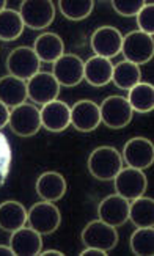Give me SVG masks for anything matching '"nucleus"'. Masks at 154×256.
Masks as SVG:
<instances>
[{"label": "nucleus", "instance_id": "39448f33", "mask_svg": "<svg viewBox=\"0 0 154 256\" xmlns=\"http://www.w3.org/2000/svg\"><path fill=\"white\" fill-rule=\"evenodd\" d=\"M19 14L24 26L33 30H41L54 22L55 6L50 0H26L20 4Z\"/></svg>", "mask_w": 154, "mask_h": 256}, {"label": "nucleus", "instance_id": "f257e3e1", "mask_svg": "<svg viewBox=\"0 0 154 256\" xmlns=\"http://www.w3.org/2000/svg\"><path fill=\"white\" fill-rule=\"evenodd\" d=\"M121 168V154L112 146H99L88 156V172L99 181H112Z\"/></svg>", "mask_w": 154, "mask_h": 256}, {"label": "nucleus", "instance_id": "6e6552de", "mask_svg": "<svg viewBox=\"0 0 154 256\" xmlns=\"http://www.w3.org/2000/svg\"><path fill=\"white\" fill-rule=\"evenodd\" d=\"M82 242L85 244V247H93L108 252L116 247L118 232L115 226L104 224L102 220H93L84 228Z\"/></svg>", "mask_w": 154, "mask_h": 256}, {"label": "nucleus", "instance_id": "cd10ccee", "mask_svg": "<svg viewBox=\"0 0 154 256\" xmlns=\"http://www.w3.org/2000/svg\"><path fill=\"white\" fill-rule=\"evenodd\" d=\"M60 11L70 20H82L90 16L94 8L93 0H60Z\"/></svg>", "mask_w": 154, "mask_h": 256}, {"label": "nucleus", "instance_id": "0eeeda50", "mask_svg": "<svg viewBox=\"0 0 154 256\" xmlns=\"http://www.w3.org/2000/svg\"><path fill=\"white\" fill-rule=\"evenodd\" d=\"M10 126L19 137H32L41 129V114L33 104H20L10 112Z\"/></svg>", "mask_w": 154, "mask_h": 256}, {"label": "nucleus", "instance_id": "412c9836", "mask_svg": "<svg viewBox=\"0 0 154 256\" xmlns=\"http://www.w3.org/2000/svg\"><path fill=\"white\" fill-rule=\"evenodd\" d=\"M33 50L38 55L40 62L55 63L64 54V44L57 33L46 32L35 40Z\"/></svg>", "mask_w": 154, "mask_h": 256}, {"label": "nucleus", "instance_id": "6ab92c4d", "mask_svg": "<svg viewBox=\"0 0 154 256\" xmlns=\"http://www.w3.org/2000/svg\"><path fill=\"white\" fill-rule=\"evenodd\" d=\"M36 194L44 202H58L66 194V180L57 172H46L36 180Z\"/></svg>", "mask_w": 154, "mask_h": 256}, {"label": "nucleus", "instance_id": "ddd939ff", "mask_svg": "<svg viewBox=\"0 0 154 256\" xmlns=\"http://www.w3.org/2000/svg\"><path fill=\"white\" fill-rule=\"evenodd\" d=\"M28 98L36 104H49L60 93V84L50 72H38L27 82Z\"/></svg>", "mask_w": 154, "mask_h": 256}, {"label": "nucleus", "instance_id": "5701e85b", "mask_svg": "<svg viewBox=\"0 0 154 256\" xmlns=\"http://www.w3.org/2000/svg\"><path fill=\"white\" fill-rule=\"evenodd\" d=\"M129 220L137 228H150L154 225V200L138 196L129 204Z\"/></svg>", "mask_w": 154, "mask_h": 256}, {"label": "nucleus", "instance_id": "423d86ee", "mask_svg": "<svg viewBox=\"0 0 154 256\" xmlns=\"http://www.w3.org/2000/svg\"><path fill=\"white\" fill-rule=\"evenodd\" d=\"M101 121L110 129H123L126 128L130 120H132V112L128 99L123 96H108L106 98L101 107Z\"/></svg>", "mask_w": 154, "mask_h": 256}, {"label": "nucleus", "instance_id": "a211bd4d", "mask_svg": "<svg viewBox=\"0 0 154 256\" xmlns=\"http://www.w3.org/2000/svg\"><path fill=\"white\" fill-rule=\"evenodd\" d=\"M28 98L27 84L14 76L0 77V102L6 107H18L26 102Z\"/></svg>", "mask_w": 154, "mask_h": 256}, {"label": "nucleus", "instance_id": "c85d7f7f", "mask_svg": "<svg viewBox=\"0 0 154 256\" xmlns=\"http://www.w3.org/2000/svg\"><path fill=\"white\" fill-rule=\"evenodd\" d=\"M10 166H11V146L6 137L0 132V187L6 181Z\"/></svg>", "mask_w": 154, "mask_h": 256}, {"label": "nucleus", "instance_id": "9b49d317", "mask_svg": "<svg viewBox=\"0 0 154 256\" xmlns=\"http://www.w3.org/2000/svg\"><path fill=\"white\" fill-rule=\"evenodd\" d=\"M92 49L102 58H114L121 52V44H123V35L115 27H99L93 32L92 40Z\"/></svg>", "mask_w": 154, "mask_h": 256}, {"label": "nucleus", "instance_id": "f8f14e48", "mask_svg": "<svg viewBox=\"0 0 154 256\" xmlns=\"http://www.w3.org/2000/svg\"><path fill=\"white\" fill-rule=\"evenodd\" d=\"M52 76L57 79L60 86H76L84 79V62L74 54H63L54 63Z\"/></svg>", "mask_w": 154, "mask_h": 256}, {"label": "nucleus", "instance_id": "72a5a7b5", "mask_svg": "<svg viewBox=\"0 0 154 256\" xmlns=\"http://www.w3.org/2000/svg\"><path fill=\"white\" fill-rule=\"evenodd\" d=\"M0 256H14V252L8 246H0Z\"/></svg>", "mask_w": 154, "mask_h": 256}, {"label": "nucleus", "instance_id": "2eb2a0df", "mask_svg": "<svg viewBox=\"0 0 154 256\" xmlns=\"http://www.w3.org/2000/svg\"><path fill=\"white\" fill-rule=\"evenodd\" d=\"M71 124L79 132H92L101 124L99 106L88 99L76 102L71 107Z\"/></svg>", "mask_w": 154, "mask_h": 256}, {"label": "nucleus", "instance_id": "c9c22d12", "mask_svg": "<svg viewBox=\"0 0 154 256\" xmlns=\"http://www.w3.org/2000/svg\"><path fill=\"white\" fill-rule=\"evenodd\" d=\"M4 10H6V2L5 0H0V13H2Z\"/></svg>", "mask_w": 154, "mask_h": 256}, {"label": "nucleus", "instance_id": "4be33fe9", "mask_svg": "<svg viewBox=\"0 0 154 256\" xmlns=\"http://www.w3.org/2000/svg\"><path fill=\"white\" fill-rule=\"evenodd\" d=\"M27 222V210L24 204L19 202L8 200L0 204V230L6 232H13L22 226H26Z\"/></svg>", "mask_w": 154, "mask_h": 256}, {"label": "nucleus", "instance_id": "2f4dec72", "mask_svg": "<svg viewBox=\"0 0 154 256\" xmlns=\"http://www.w3.org/2000/svg\"><path fill=\"white\" fill-rule=\"evenodd\" d=\"M10 121V110L5 104L0 102V129H4Z\"/></svg>", "mask_w": 154, "mask_h": 256}, {"label": "nucleus", "instance_id": "bb28decb", "mask_svg": "<svg viewBox=\"0 0 154 256\" xmlns=\"http://www.w3.org/2000/svg\"><path fill=\"white\" fill-rule=\"evenodd\" d=\"M130 250L138 256H152L154 254V230L137 228L130 236Z\"/></svg>", "mask_w": 154, "mask_h": 256}, {"label": "nucleus", "instance_id": "1a4fd4ad", "mask_svg": "<svg viewBox=\"0 0 154 256\" xmlns=\"http://www.w3.org/2000/svg\"><path fill=\"white\" fill-rule=\"evenodd\" d=\"M114 182H115L116 195L126 198L128 202L142 196L146 192V186H148L146 176L143 174V172L137 168H130V166L121 168L118 174L114 178Z\"/></svg>", "mask_w": 154, "mask_h": 256}, {"label": "nucleus", "instance_id": "f03ea898", "mask_svg": "<svg viewBox=\"0 0 154 256\" xmlns=\"http://www.w3.org/2000/svg\"><path fill=\"white\" fill-rule=\"evenodd\" d=\"M27 222L30 224V228L40 232L41 236H48L58 230L62 214L60 209L50 202H40L30 208L27 212Z\"/></svg>", "mask_w": 154, "mask_h": 256}, {"label": "nucleus", "instance_id": "7ed1b4c3", "mask_svg": "<svg viewBox=\"0 0 154 256\" xmlns=\"http://www.w3.org/2000/svg\"><path fill=\"white\" fill-rule=\"evenodd\" d=\"M121 52H123L126 62H130L137 66L145 64L154 55V40L146 33L134 30L123 38Z\"/></svg>", "mask_w": 154, "mask_h": 256}, {"label": "nucleus", "instance_id": "a878e982", "mask_svg": "<svg viewBox=\"0 0 154 256\" xmlns=\"http://www.w3.org/2000/svg\"><path fill=\"white\" fill-rule=\"evenodd\" d=\"M24 22L18 11L4 10L0 13V41H14L22 35Z\"/></svg>", "mask_w": 154, "mask_h": 256}, {"label": "nucleus", "instance_id": "f704fd0d", "mask_svg": "<svg viewBox=\"0 0 154 256\" xmlns=\"http://www.w3.org/2000/svg\"><path fill=\"white\" fill-rule=\"evenodd\" d=\"M40 256H63V253L58 250H46V252H40Z\"/></svg>", "mask_w": 154, "mask_h": 256}, {"label": "nucleus", "instance_id": "f3484780", "mask_svg": "<svg viewBox=\"0 0 154 256\" xmlns=\"http://www.w3.org/2000/svg\"><path fill=\"white\" fill-rule=\"evenodd\" d=\"M10 247L14 256H36L42 248L41 234L33 228H19L11 232Z\"/></svg>", "mask_w": 154, "mask_h": 256}, {"label": "nucleus", "instance_id": "b1692460", "mask_svg": "<svg viewBox=\"0 0 154 256\" xmlns=\"http://www.w3.org/2000/svg\"><path fill=\"white\" fill-rule=\"evenodd\" d=\"M128 102L138 114H148L154 108V86L151 84H137L129 90Z\"/></svg>", "mask_w": 154, "mask_h": 256}, {"label": "nucleus", "instance_id": "7c9ffc66", "mask_svg": "<svg viewBox=\"0 0 154 256\" xmlns=\"http://www.w3.org/2000/svg\"><path fill=\"white\" fill-rule=\"evenodd\" d=\"M112 5L118 14L124 18H130V16L138 14V11L143 8L145 2H143V0H114Z\"/></svg>", "mask_w": 154, "mask_h": 256}, {"label": "nucleus", "instance_id": "9d476101", "mask_svg": "<svg viewBox=\"0 0 154 256\" xmlns=\"http://www.w3.org/2000/svg\"><path fill=\"white\" fill-rule=\"evenodd\" d=\"M123 159L128 166L137 170L150 168L154 162V146L145 137H134L126 142L123 148Z\"/></svg>", "mask_w": 154, "mask_h": 256}, {"label": "nucleus", "instance_id": "4468645a", "mask_svg": "<svg viewBox=\"0 0 154 256\" xmlns=\"http://www.w3.org/2000/svg\"><path fill=\"white\" fill-rule=\"evenodd\" d=\"M99 220L112 226H121L129 220V202L120 195L106 196L98 206Z\"/></svg>", "mask_w": 154, "mask_h": 256}, {"label": "nucleus", "instance_id": "dca6fc26", "mask_svg": "<svg viewBox=\"0 0 154 256\" xmlns=\"http://www.w3.org/2000/svg\"><path fill=\"white\" fill-rule=\"evenodd\" d=\"M41 114V126L50 132H62L71 124V108L63 101H52L44 104L40 110Z\"/></svg>", "mask_w": 154, "mask_h": 256}, {"label": "nucleus", "instance_id": "20e7f679", "mask_svg": "<svg viewBox=\"0 0 154 256\" xmlns=\"http://www.w3.org/2000/svg\"><path fill=\"white\" fill-rule=\"evenodd\" d=\"M6 68L10 71V76H14L20 80H28L40 72L41 62L35 50L27 46H20L10 52L6 58Z\"/></svg>", "mask_w": 154, "mask_h": 256}, {"label": "nucleus", "instance_id": "aec40b11", "mask_svg": "<svg viewBox=\"0 0 154 256\" xmlns=\"http://www.w3.org/2000/svg\"><path fill=\"white\" fill-rule=\"evenodd\" d=\"M114 64L108 58L94 57L84 63V79L93 86H104L112 80Z\"/></svg>", "mask_w": 154, "mask_h": 256}, {"label": "nucleus", "instance_id": "393cba45", "mask_svg": "<svg viewBox=\"0 0 154 256\" xmlns=\"http://www.w3.org/2000/svg\"><path fill=\"white\" fill-rule=\"evenodd\" d=\"M140 79H142L140 68L134 63L124 60L114 66L112 80L118 88H121V90H130L132 86L140 84Z\"/></svg>", "mask_w": 154, "mask_h": 256}, {"label": "nucleus", "instance_id": "c756f323", "mask_svg": "<svg viewBox=\"0 0 154 256\" xmlns=\"http://www.w3.org/2000/svg\"><path fill=\"white\" fill-rule=\"evenodd\" d=\"M137 24L140 27V32L152 36V33H154V5H152V2H145L143 8L138 11Z\"/></svg>", "mask_w": 154, "mask_h": 256}, {"label": "nucleus", "instance_id": "473e14b6", "mask_svg": "<svg viewBox=\"0 0 154 256\" xmlns=\"http://www.w3.org/2000/svg\"><path fill=\"white\" fill-rule=\"evenodd\" d=\"M79 256H107V252L99 250V248H93V247H86L84 252H80Z\"/></svg>", "mask_w": 154, "mask_h": 256}]
</instances>
